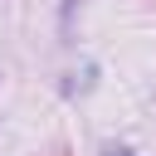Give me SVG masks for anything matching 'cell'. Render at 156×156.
I'll return each mask as SVG.
<instances>
[{"label": "cell", "instance_id": "cell-1", "mask_svg": "<svg viewBox=\"0 0 156 156\" xmlns=\"http://www.w3.org/2000/svg\"><path fill=\"white\" fill-rule=\"evenodd\" d=\"M112 156H132V151H112Z\"/></svg>", "mask_w": 156, "mask_h": 156}]
</instances>
